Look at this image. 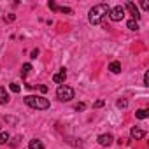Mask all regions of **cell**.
<instances>
[{"label": "cell", "instance_id": "cell-11", "mask_svg": "<svg viewBox=\"0 0 149 149\" xmlns=\"http://www.w3.org/2000/svg\"><path fill=\"white\" fill-rule=\"evenodd\" d=\"M7 102H9V95H7V91H6L2 86H0V104L4 105V104H7Z\"/></svg>", "mask_w": 149, "mask_h": 149}, {"label": "cell", "instance_id": "cell-25", "mask_svg": "<svg viewBox=\"0 0 149 149\" xmlns=\"http://www.w3.org/2000/svg\"><path fill=\"white\" fill-rule=\"evenodd\" d=\"M37 56H39V49H33V51H32V56H30V58H37Z\"/></svg>", "mask_w": 149, "mask_h": 149}, {"label": "cell", "instance_id": "cell-8", "mask_svg": "<svg viewBox=\"0 0 149 149\" xmlns=\"http://www.w3.org/2000/svg\"><path fill=\"white\" fill-rule=\"evenodd\" d=\"M130 137L135 139V140H142V139L146 137V132H144L142 128H139V126H133V128L130 130Z\"/></svg>", "mask_w": 149, "mask_h": 149}, {"label": "cell", "instance_id": "cell-19", "mask_svg": "<svg viewBox=\"0 0 149 149\" xmlns=\"http://www.w3.org/2000/svg\"><path fill=\"white\" fill-rule=\"evenodd\" d=\"M144 86H149V74H144Z\"/></svg>", "mask_w": 149, "mask_h": 149}, {"label": "cell", "instance_id": "cell-24", "mask_svg": "<svg viewBox=\"0 0 149 149\" xmlns=\"http://www.w3.org/2000/svg\"><path fill=\"white\" fill-rule=\"evenodd\" d=\"M47 6H49V9H53V11H56V7H58V6H56V4H54V2H49V4H47Z\"/></svg>", "mask_w": 149, "mask_h": 149}, {"label": "cell", "instance_id": "cell-7", "mask_svg": "<svg viewBox=\"0 0 149 149\" xmlns=\"http://www.w3.org/2000/svg\"><path fill=\"white\" fill-rule=\"evenodd\" d=\"M125 7H126V9L130 11V14L133 16L132 19H135V21H139V19H140V13H139V7H137L133 2H126V6H125Z\"/></svg>", "mask_w": 149, "mask_h": 149}, {"label": "cell", "instance_id": "cell-23", "mask_svg": "<svg viewBox=\"0 0 149 149\" xmlns=\"http://www.w3.org/2000/svg\"><path fill=\"white\" fill-rule=\"evenodd\" d=\"M14 18H16L14 14H7V16H6V21H14Z\"/></svg>", "mask_w": 149, "mask_h": 149}, {"label": "cell", "instance_id": "cell-18", "mask_svg": "<svg viewBox=\"0 0 149 149\" xmlns=\"http://www.w3.org/2000/svg\"><path fill=\"white\" fill-rule=\"evenodd\" d=\"M116 105H118L119 109H125V107H128V102H126V100H118Z\"/></svg>", "mask_w": 149, "mask_h": 149}, {"label": "cell", "instance_id": "cell-20", "mask_svg": "<svg viewBox=\"0 0 149 149\" xmlns=\"http://www.w3.org/2000/svg\"><path fill=\"white\" fill-rule=\"evenodd\" d=\"M140 6H142V9H144V11H149V2H147V0H144Z\"/></svg>", "mask_w": 149, "mask_h": 149}, {"label": "cell", "instance_id": "cell-3", "mask_svg": "<svg viewBox=\"0 0 149 149\" xmlns=\"http://www.w3.org/2000/svg\"><path fill=\"white\" fill-rule=\"evenodd\" d=\"M56 97H58V100H61V102H70V100L74 98V90H72L70 86L61 84V86H58V90H56Z\"/></svg>", "mask_w": 149, "mask_h": 149}, {"label": "cell", "instance_id": "cell-6", "mask_svg": "<svg viewBox=\"0 0 149 149\" xmlns=\"http://www.w3.org/2000/svg\"><path fill=\"white\" fill-rule=\"evenodd\" d=\"M98 144L100 146H104V147H107V146H111L112 142H114V137L111 135V133H102V135H98Z\"/></svg>", "mask_w": 149, "mask_h": 149}, {"label": "cell", "instance_id": "cell-15", "mask_svg": "<svg viewBox=\"0 0 149 149\" xmlns=\"http://www.w3.org/2000/svg\"><path fill=\"white\" fill-rule=\"evenodd\" d=\"M126 26H128L130 30H139V21H135V19H130V21L126 23Z\"/></svg>", "mask_w": 149, "mask_h": 149}, {"label": "cell", "instance_id": "cell-12", "mask_svg": "<svg viewBox=\"0 0 149 149\" xmlns=\"http://www.w3.org/2000/svg\"><path fill=\"white\" fill-rule=\"evenodd\" d=\"M135 116H137V118H139V119H146V118H147V116H149V112H147V111H146V109H139V111H137V112H135Z\"/></svg>", "mask_w": 149, "mask_h": 149}, {"label": "cell", "instance_id": "cell-17", "mask_svg": "<svg viewBox=\"0 0 149 149\" xmlns=\"http://www.w3.org/2000/svg\"><path fill=\"white\" fill-rule=\"evenodd\" d=\"M56 11H60V13H65V14H72V9L70 7H56Z\"/></svg>", "mask_w": 149, "mask_h": 149}, {"label": "cell", "instance_id": "cell-22", "mask_svg": "<svg viewBox=\"0 0 149 149\" xmlns=\"http://www.w3.org/2000/svg\"><path fill=\"white\" fill-rule=\"evenodd\" d=\"M84 109H86V105H84V104H83V102H81V104H77V105H76V111H84Z\"/></svg>", "mask_w": 149, "mask_h": 149}, {"label": "cell", "instance_id": "cell-14", "mask_svg": "<svg viewBox=\"0 0 149 149\" xmlns=\"http://www.w3.org/2000/svg\"><path fill=\"white\" fill-rule=\"evenodd\" d=\"M9 142V133L7 132H0V144H7Z\"/></svg>", "mask_w": 149, "mask_h": 149}, {"label": "cell", "instance_id": "cell-16", "mask_svg": "<svg viewBox=\"0 0 149 149\" xmlns=\"http://www.w3.org/2000/svg\"><path fill=\"white\" fill-rule=\"evenodd\" d=\"M9 88H11V91H14V93H19V91H21L19 84H16V83H11V84H9Z\"/></svg>", "mask_w": 149, "mask_h": 149}, {"label": "cell", "instance_id": "cell-9", "mask_svg": "<svg viewBox=\"0 0 149 149\" xmlns=\"http://www.w3.org/2000/svg\"><path fill=\"white\" fill-rule=\"evenodd\" d=\"M28 149H46V147H44V144H42L40 140L33 139V140H30V142H28Z\"/></svg>", "mask_w": 149, "mask_h": 149}, {"label": "cell", "instance_id": "cell-5", "mask_svg": "<svg viewBox=\"0 0 149 149\" xmlns=\"http://www.w3.org/2000/svg\"><path fill=\"white\" fill-rule=\"evenodd\" d=\"M65 79H67V68L65 67H61L54 76H53V83L54 84H61V83H65Z\"/></svg>", "mask_w": 149, "mask_h": 149}, {"label": "cell", "instance_id": "cell-4", "mask_svg": "<svg viewBox=\"0 0 149 149\" xmlns=\"http://www.w3.org/2000/svg\"><path fill=\"white\" fill-rule=\"evenodd\" d=\"M109 18H111L112 21H121V19L125 18V7H123V6L112 7V9L109 11Z\"/></svg>", "mask_w": 149, "mask_h": 149}, {"label": "cell", "instance_id": "cell-1", "mask_svg": "<svg viewBox=\"0 0 149 149\" xmlns=\"http://www.w3.org/2000/svg\"><path fill=\"white\" fill-rule=\"evenodd\" d=\"M109 11H111V7H109L107 4H98V6L91 7V9H90V14H88L90 23H91V25H100L102 19H104V16L109 14Z\"/></svg>", "mask_w": 149, "mask_h": 149}, {"label": "cell", "instance_id": "cell-13", "mask_svg": "<svg viewBox=\"0 0 149 149\" xmlns=\"http://www.w3.org/2000/svg\"><path fill=\"white\" fill-rule=\"evenodd\" d=\"M30 70H32V65H30V63H25V65H23V68H21V76H23V77H26Z\"/></svg>", "mask_w": 149, "mask_h": 149}, {"label": "cell", "instance_id": "cell-21", "mask_svg": "<svg viewBox=\"0 0 149 149\" xmlns=\"http://www.w3.org/2000/svg\"><path fill=\"white\" fill-rule=\"evenodd\" d=\"M93 107H97V109H98V107H104V100H97V102L93 104Z\"/></svg>", "mask_w": 149, "mask_h": 149}, {"label": "cell", "instance_id": "cell-2", "mask_svg": "<svg viewBox=\"0 0 149 149\" xmlns=\"http://www.w3.org/2000/svg\"><path fill=\"white\" fill-rule=\"evenodd\" d=\"M25 104H26L28 107H32V109H37V111H46V109H49V105H51L47 98H44V97H35V95L25 97Z\"/></svg>", "mask_w": 149, "mask_h": 149}, {"label": "cell", "instance_id": "cell-10", "mask_svg": "<svg viewBox=\"0 0 149 149\" xmlns=\"http://www.w3.org/2000/svg\"><path fill=\"white\" fill-rule=\"evenodd\" d=\"M109 70H111L112 74H119V72H121V63H119V61H111V63H109Z\"/></svg>", "mask_w": 149, "mask_h": 149}]
</instances>
